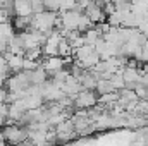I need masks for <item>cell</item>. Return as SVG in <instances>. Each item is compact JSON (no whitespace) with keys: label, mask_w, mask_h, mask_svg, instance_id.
Listing matches in <instances>:
<instances>
[{"label":"cell","mask_w":148,"mask_h":146,"mask_svg":"<svg viewBox=\"0 0 148 146\" xmlns=\"http://www.w3.org/2000/svg\"><path fill=\"white\" fill-rule=\"evenodd\" d=\"M110 83L114 84V88H115V89H121V88H124V84H126V81H124L122 74H119V72H114L110 76Z\"/></svg>","instance_id":"13"},{"label":"cell","mask_w":148,"mask_h":146,"mask_svg":"<svg viewBox=\"0 0 148 146\" xmlns=\"http://www.w3.org/2000/svg\"><path fill=\"white\" fill-rule=\"evenodd\" d=\"M98 93L95 89H81L74 95V108H90L97 105Z\"/></svg>","instance_id":"3"},{"label":"cell","mask_w":148,"mask_h":146,"mask_svg":"<svg viewBox=\"0 0 148 146\" xmlns=\"http://www.w3.org/2000/svg\"><path fill=\"white\" fill-rule=\"evenodd\" d=\"M103 2H112V0H103Z\"/></svg>","instance_id":"16"},{"label":"cell","mask_w":148,"mask_h":146,"mask_svg":"<svg viewBox=\"0 0 148 146\" xmlns=\"http://www.w3.org/2000/svg\"><path fill=\"white\" fill-rule=\"evenodd\" d=\"M28 72V77H29V83L31 84H43L47 79H48V72L41 67V65H38L36 69H33V71H26Z\"/></svg>","instance_id":"5"},{"label":"cell","mask_w":148,"mask_h":146,"mask_svg":"<svg viewBox=\"0 0 148 146\" xmlns=\"http://www.w3.org/2000/svg\"><path fill=\"white\" fill-rule=\"evenodd\" d=\"M102 10H103L105 16H109V14H112V12L115 10V3H114V2H105V3L102 5Z\"/></svg>","instance_id":"15"},{"label":"cell","mask_w":148,"mask_h":146,"mask_svg":"<svg viewBox=\"0 0 148 146\" xmlns=\"http://www.w3.org/2000/svg\"><path fill=\"white\" fill-rule=\"evenodd\" d=\"M31 3V12L38 14V12H43L45 10V5H43V0H29Z\"/></svg>","instance_id":"14"},{"label":"cell","mask_w":148,"mask_h":146,"mask_svg":"<svg viewBox=\"0 0 148 146\" xmlns=\"http://www.w3.org/2000/svg\"><path fill=\"white\" fill-rule=\"evenodd\" d=\"M83 12L90 17V21H91V23H100V21H105V19H107V16L103 14L102 7H100V5H97L93 0H91V3H90Z\"/></svg>","instance_id":"4"},{"label":"cell","mask_w":148,"mask_h":146,"mask_svg":"<svg viewBox=\"0 0 148 146\" xmlns=\"http://www.w3.org/2000/svg\"><path fill=\"white\" fill-rule=\"evenodd\" d=\"M24 59H29V60H41L43 59V53H41V46H33V48H26L24 53H23Z\"/></svg>","instance_id":"11"},{"label":"cell","mask_w":148,"mask_h":146,"mask_svg":"<svg viewBox=\"0 0 148 146\" xmlns=\"http://www.w3.org/2000/svg\"><path fill=\"white\" fill-rule=\"evenodd\" d=\"M14 10L16 16H31V3L29 0H14Z\"/></svg>","instance_id":"7"},{"label":"cell","mask_w":148,"mask_h":146,"mask_svg":"<svg viewBox=\"0 0 148 146\" xmlns=\"http://www.w3.org/2000/svg\"><path fill=\"white\" fill-rule=\"evenodd\" d=\"M95 91H97L98 95H102V93H110V91H115V88H114V84L110 83V79H97Z\"/></svg>","instance_id":"9"},{"label":"cell","mask_w":148,"mask_h":146,"mask_svg":"<svg viewBox=\"0 0 148 146\" xmlns=\"http://www.w3.org/2000/svg\"><path fill=\"white\" fill-rule=\"evenodd\" d=\"M93 24H95V23H91L90 17H88L84 12H81V16H79V19H77V28H76V29H77L79 33H84L88 28H93Z\"/></svg>","instance_id":"12"},{"label":"cell","mask_w":148,"mask_h":146,"mask_svg":"<svg viewBox=\"0 0 148 146\" xmlns=\"http://www.w3.org/2000/svg\"><path fill=\"white\" fill-rule=\"evenodd\" d=\"M23 62H24L23 55L10 53V57L7 59V67L10 69V72H19V71H23Z\"/></svg>","instance_id":"8"},{"label":"cell","mask_w":148,"mask_h":146,"mask_svg":"<svg viewBox=\"0 0 148 146\" xmlns=\"http://www.w3.org/2000/svg\"><path fill=\"white\" fill-rule=\"evenodd\" d=\"M12 21H14V23H12L14 29H17L19 33L31 29V16H14Z\"/></svg>","instance_id":"6"},{"label":"cell","mask_w":148,"mask_h":146,"mask_svg":"<svg viewBox=\"0 0 148 146\" xmlns=\"http://www.w3.org/2000/svg\"><path fill=\"white\" fill-rule=\"evenodd\" d=\"M55 136H57V143H69L77 139V132L74 129V122L69 119H64L60 124L55 126Z\"/></svg>","instance_id":"2"},{"label":"cell","mask_w":148,"mask_h":146,"mask_svg":"<svg viewBox=\"0 0 148 146\" xmlns=\"http://www.w3.org/2000/svg\"><path fill=\"white\" fill-rule=\"evenodd\" d=\"M147 36H148V35H147Z\"/></svg>","instance_id":"17"},{"label":"cell","mask_w":148,"mask_h":146,"mask_svg":"<svg viewBox=\"0 0 148 146\" xmlns=\"http://www.w3.org/2000/svg\"><path fill=\"white\" fill-rule=\"evenodd\" d=\"M57 55H60V57H69V55H73V46H71V43H69L66 38H60V41H59V45H57Z\"/></svg>","instance_id":"10"},{"label":"cell","mask_w":148,"mask_h":146,"mask_svg":"<svg viewBox=\"0 0 148 146\" xmlns=\"http://www.w3.org/2000/svg\"><path fill=\"white\" fill-rule=\"evenodd\" d=\"M0 132L5 138V141L12 143V145H21L28 138V134H29L28 127L19 126V124H3L2 129H0Z\"/></svg>","instance_id":"1"}]
</instances>
